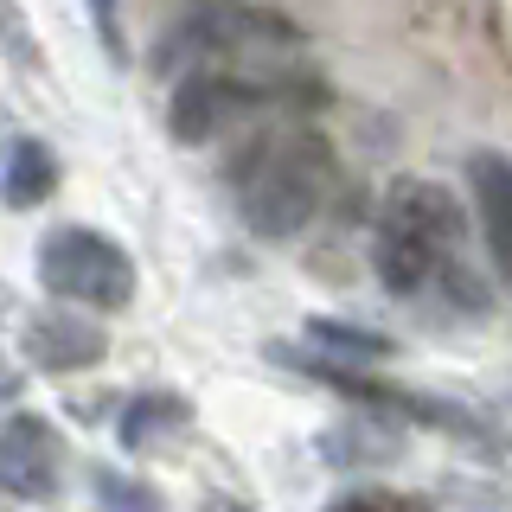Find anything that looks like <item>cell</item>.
I'll return each instance as SVG.
<instances>
[{
	"mask_svg": "<svg viewBox=\"0 0 512 512\" xmlns=\"http://www.w3.org/2000/svg\"><path fill=\"white\" fill-rule=\"evenodd\" d=\"M468 218H461L455 192L436 180H391L372 218V269L391 295H448L455 308L480 314L487 308V282L461 256Z\"/></svg>",
	"mask_w": 512,
	"mask_h": 512,
	"instance_id": "1",
	"label": "cell"
},
{
	"mask_svg": "<svg viewBox=\"0 0 512 512\" xmlns=\"http://www.w3.org/2000/svg\"><path fill=\"white\" fill-rule=\"evenodd\" d=\"M333 180V141L308 122H282L269 135H256L244 154L231 160V199H237V218H244L250 237H301L308 224L320 218Z\"/></svg>",
	"mask_w": 512,
	"mask_h": 512,
	"instance_id": "2",
	"label": "cell"
},
{
	"mask_svg": "<svg viewBox=\"0 0 512 512\" xmlns=\"http://www.w3.org/2000/svg\"><path fill=\"white\" fill-rule=\"evenodd\" d=\"M301 26L282 20L276 7H244V0H199L186 7L173 32L154 45V71H199V64H231V58H269V52H295Z\"/></svg>",
	"mask_w": 512,
	"mask_h": 512,
	"instance_id": "3",
	"label": "cell"
},
{
	"mask_svg": "<svg viewBox=\"0 0 512 512\" xmlns=\"http://www.w3.org/2000/svg\"><path fill=\"white\" fill-rule=\"evenodd\" d=\"M314 84L308 77H282V71H237V64H199L173 84L167 128L180 148H205L212 135H224L231 122L256 116L269 103H308Z\"/></svg>",
	"mask_w": 512,
	"mask_h": 512,
	"instance_id": "4",
	"label": "cell"
},
{
	"mask_svg": "<svg viewBox=\"0 0 512 512\" xmlns=\"http://www.w3.org/2000/svg\"><path fill=\"white\" fill-rule=\"evenodd\" d=\"M39 282L52 288L58 301L116 314V308L135 301V256H128L116 237H103V231L52 224V231L39 237Z\"/></svg>",
	"mask_w": 512,
	"mask_h": 512,
	"instance_id": "5",
	"label": "cell"
},
{
	"mask_svg": "<svg viewBox=\"0 0 512 512\" xmlns=\"http://www.w3.org/2000/svg\"><path fill=\"white\" fill-rule=\"evenodd\" d=\"M58 480H64L58 429L32 410L7 416V423H0V487L26 506H45V500H58Z\"/></svg>",
	"mask_w": 512,
	"mask_h": 512,
	"instance_id": "6",
	"label": "cell"
},
{
	"mask_svg": "<svg viewBox=\"0 0 512 512\" xmlns=\"http://www.w3.org/2000/svg\"><path fill=\"white\" fill-rule=\"evenodd\" d=\"M468 186H474V218L480 237H487V256L500 269V282L512 288V160L493 148L468 154Z\"/></svg>",
	"mask_w": 512,
	"mask_h": 512,
	"instance_id": "7",
	"label": "cell"
},
{
	"mask_svg": "<svg viewBox=\"0 0 512 512\" xmlns=\"http://www.w3.org/2000/svg\"><path fill=\"white\" fill-rule=\"evenodd\" d=\"M109 352V333L96 320H77V314H39L26 327V359L39 372H84Z\"/></svg>",
	"mask_w": 512,
	"mask_h": 512,
	"instance_id": "8",
	"label": "cell"
},
{
	"mask_svg": "<svg viewBox=\"0 0 512 512\" xmlns=\"http://www.w3.org/2000/svg\"><path fill=\"white\" fill-rule=\"evenodd\" d=\"M186 423H192V404L180 391H141V397H128L122 404V448H135V455H148V448H167V442H180L186 436Z\"/></svg>",
	"mask_w": 512,
	"mask_h": 512,
	"instance_id": "9",
	"label": "cell"
},
{
	"mask_svg": "<svg viewBox=\"0 0 512 512\" xmlns=\"http://www.w3.org/2000/svg\"><path fill=\"white\" fill-rule=\"evenodd\" d=\"M58 186V154L45 148V141H13L7 167H0V199L13 205V212H32V205H45Z\"/></svg>",
	"mask_w": 512,
	"mask_h": 512,
	"instance_id": "10",
	"label": "cell"
},
{
	"mask_svg": "<svg viewBox=\"0 0 512 512\" xmlns=\"http://www.w3.org/2000/svg\"><path fill=\"white\" fill-rule=\"evenodd\" d=\"M308 346L333 365H372V359H391L397 352L391 333L352 327V320H333V314H308Z\"/></svg>",
	"mask_w": 512,
	"mask_h": 512,
	"instance_id": "11",
	"label": "cell"
},
{
	"mask_svg": "<svg viewBox=\"0 0 512 512\" xmlns=\"http://www.w3.org/2000/svg\"><path fill=\"white\" fill-rule=\"evenodd\" d=\"M397 429L391 423H346V429H327L320 436V455L333 468H365V461H397Z\"/></svg>",
	"mask_w": 512,
	"mask_h": 512,
	"instance_id": "12",
	"label": "cell"
},
{
	"mask_svg": "<svg viewBox=\"0 0 512 512\" xmlns=\"http://www.w3.org/2000/svg\"><path fill=\"white\" fill-rule=\"evenodd\" d=\"M90 493H96V512H160V493L122 468H96Z\"/></svg>",
	"mask_w": 512,
	"mask_h": 512,
	"instance_id": "13",
	"label": "cell"
},
{
	"mask_svg": "<svg viewBox=\"0 0 512 512\" xmlns=\"http://www.w3.org/2000/svg\"><path fill=\"white\" fill-rule=\"evenodd\" d=\"M0 52L20 64V71H39V39H32L20 0H0Z\"/></svg>",
	"mask_w": 512,
	"mask_h": 512,
	"instance_id": "14",
	"label": "cell"
},
{
	"mask_svg": "<svg viewBox=\"0 0 512 512\" xmlns=\"http://www.w3.org/2000/svg\"><path fill=\"white\" fill-rule=\"evenodd\" d=\"M90 7V26L103 39V58L109 64H128V39H122V0H84Z\"/></svg>",
	"mask_w": 512,
	"mask_h": 512,
	"instance_id": "15",
	"label": "cell"
},
{
	"mask_svg": "<svg viewBox=\"0 0 512 512\" xmlns=\"http://www.w3.org/2000/svg\"><path fill=\"white\" fill-rule=\"evenodd\" d=\"M327 512H416V500H404V493H378V487H365V493H346V500H333Z\"/></svg>",
	"mask_w": 512,
	"mask_h": 512,
	"instance_id": "16",
	"label": "cell"
},
{
	"mask_svg": "<svg viewBox=\"0 0 512 512\" xmlns=\"http://www.w3.org/2000/svg\"><path fill=\"white\" fill-rule=\"evenodd\" d=\"M205 512H250V506L231 500V493H205Z\"/></svg>",
	"mask_w": 512,
	"mask_h": 512,
	"instance_id": "17",
	"label": "cell"
},
{
	"mask_svg": "<svg viewBox=\"0 0 512 512\" xmlns=\"http://www.w3.org/2000/svg\"><path fill=\"white\" fill-rule=\"evenodd\" d=\"M20 391V372H7V365H0V397H13Z\"/></svg>",
	"mask_w": 512,
	"mask_h": 512,
	"instance_id": "18",
	"label": "cell"
},
{
	"mask_svg": "<svg viewBox=\"0 0 512 512\" xmlns=\"http://www.w3.org/2000/svg\"><path fill=\"white\" fill-rule=\"evenodd\" d=\"M416 512H429V506H423V500H416Z\"/></svg>",
	"mask_w": 512,
	"mask_h": 512,
	"instance_id": "19",
	"label": "cell"
}]
</instances>
